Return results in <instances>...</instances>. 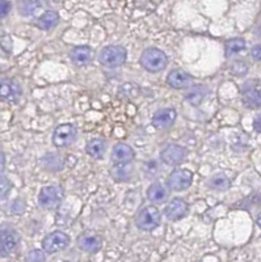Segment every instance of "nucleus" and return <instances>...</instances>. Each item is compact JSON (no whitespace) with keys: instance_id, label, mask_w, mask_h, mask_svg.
Instances as JSON below:
<instances>
[{"instance_id":"f257e3e1","label":"nucleus","mask_w":261,"mask_h":262,"mask_svg":"<svg viewBox=\"0 0 261 262\" xmlns=\"http://www.w3.org/2000/svg\"><path fill=\"white\" fill-rule=\"evenodd\" d=\"M140 64L146 71L156 74L166 69L168 64V58L164 51L156 48H150L146 49L140 55Z\"/></svg>"},{"instance_id":"f03ea898","label":"nucleus","mask_w":261,"mask_h":262,"mask_svg":"<svg viewBox=\"0 0 261 262\" xmlns=\"http://www.w3.org/2000/svg\"><path fill=\"white\" fill-rule=\"evenodd\" d=\"M128 59V51L124 46L110 45L104 48L98 54V62L107 69H117L125 64Z\"/></svg>"},{"instance_id":"7ed1b4c3","label":"nucleus","mask_w":261,"mask_h":262,"mask_svg":"<svg viewBox=\"0 0 261 262\" xmlns=\"http://www.w3.org/2000/svg\"><path fill=\"white\" fill-rule=\"evenodd\" d=\"M160 224V212L155 206H146L138 212L135 226L142 231H154Z\"/></svg>"},{"instance_id":"20e7f679","label":"nucleus","mask_w":261,"mask_h":262,"mask_svg":"<svg viewBox=\"0 0 261 262\" xmlns=\"http://www.w3.org/2000/svg\"><path fill=\"white\" fill-rule=\"evenodd\" d=\"M70 243H71V240H70V236L67 233L55 231V232L49 233L42 240V249H44L45 253L54 254L65 250L66 248L69 247Z\"/></svg>"},{"instance_id":"39448f33","label":"nucleus","mask_w":261,"mask_h":262,"mask_svg":"<svg viewBox=\"0 0 261 262\" xmlns=\"http://www.w3.org/2000/svg\"><path fill=\"white\" fill-rule=\"evenodd\" d=\"M63 191L59 186H45L38 194V205L41 209L54 210L62 202Z\"/></svg>"},{"instance_id":"423d86ee","label":"nucleus","mask_w":261,"mask_h":262,"mask_svg":"<svg viewBox=\"0 0 261 262\" xmlns=\"http://www.w3.org/2000/svg\"><path fill=\"white\" fill-rule=\"evenodd\" d=\"M77 134V130L71 123L59 125L53 133V144L56 148H66L71 146Z\"/></svg>"},{"instance_id":"0eeeda50","label":"nucleus","mask_w":261,"mask_h":262,"mask_svg":"<svg viewBox=\"0 0 261 262\" xmlns=\"http://www.w3.org/2000/svg\"><path fill=\"white\" fill-rule=\"evenodd\" d=\"M23 90L17 80L6 78L0 80V100L9 104H15L20 100Z\"/></svg>"},{"instance_id":"6e6552de","label":"nucleus","mask_w":261,"mask_h":262,"mask_svg":"<svg viewBox=\"0 0 261 262\" xmlns=\"http://www.w3.org/2000/svg\"><path fill=\"white\" fill-rule=\"evenodd\" d=\"M20 235L12 228L0 229V257H8L17 249Z\"/></svg>"},{"instance_id":"1a4fd4ad","label":"nucleus","mask_w":261,"mask_h":262,"mask_svg":"<svg viewBox=\"0 0 261 262\" xmlns=\"http://www.w3.org/2000/svg\"><path fill=\"white\" fill-rule=\"evenodd\" d=\"M168 188L173 191H184L193 184V173L188 169H176L168 177Z\"/></svg>"},{"instance_id":"9d476101","label":"nucleus","mask_w":261,"mask_h":262,"mask_svg":"<svg viewBox=\"0 0 261 262\" xmlns=\"http://www.w3.org/2000/svg\"><path fill=\"white\" fill-rule=\"evenodd\" d=\"M187 158V149L178 144H169L162 149L160 159L167 165H177Z\"/></svg>"},{"instance_id":"9b49d317","label":"nucleus","mask_w":261,"mask_h":262,"mask_svg":"<svg viewBox=\"0 0 261 262\" xmlns=\"http://www.w3.org/2000/svg\"><path fill=\"white\" fill-rule=\"evenodd\" d=\"M176 118H177V113L172 107H164V109H159L156 113L152 117V125L157 130H167L175 123Z\"/></svg>"},{"instance_id":"f8f14e48","label":"nucleus","mask_w":261,"mask_h":262,"mask_svg":"<svg viewBox=\"0 0 261 262\" xmlns=\"http://www.w3.org/2000/svg\"><path fill=\"white\" fill-rule=\"evenodd\" d=\"M189 206L185 202L183 198H173L164 209V214H166L167 219L171 222H177L188 214Z\"/></svg>"},{"instance_id":"ddd939ff","label":"nucleus","mask_w":261,"mask_h":262,"mask_svg":"<svg viewBox=\"0 0 261 262\" xmlns=\"http://www.w3.org/2000/svg\"><path fill=\"white\" fill-rule=\"evenodd\" d=\"M193 78L192 75L188 74L184 70H173L167 76V84L173 90H184L192 85Z\"/></svg>"},{"instance_id":"4468645a","label":"nucleus","mask_w":261,"mask_h":262,"mask_svg":"<svg viewBox=\"0 0 261 262\" xmlns=\"http://www.w3.org/2000/svg\"><path fill=\"white\" fill-rule=\"evenodd\" d=\"M77 247L86 253H97L103 247V240L100 236L93 235V233H83L77 237Z\"/></svg>"},{"instance_id":"2eb2a0df","label":"nucleus","mask_w":261,"mask_h":262,"mask_svg":"<svg viewBox=\"0 0 261 262\" xmlns=\"http://www.w3.org/2000/svg\"><path fill=\"white\" fill-rule=\"evenodd\" d=\"M135 158V152L130 146L117 143L112 149V161L114 164H129Z\"/></svg>"},{"instance_id":"dca6fc26","label":"nucleus","mask_w":261,"mask_h":262,"mask_svg":"<svg viewBox=\"0 0 261 262\" xmlns=\"http://www.w3.org/2000/svg\"><path fill=\"white\" fill-rule=\"evenodd\" d=\"M70 59L77 67H84L88 64L93 58L92 49L88 46H76V48L71 49L70 51Z\"/></svg>"},{"instance_id":"f3484780","label":"nucleus","mask_w":261,"mask_h":262,"mask_svg":"<svg viewBox=\"0 0 261 262\" xmlns=\"http://www.w3.org/2000/svg\"><path fill=\"white\" fill-rule=\"evenodd\" d=\"M169 191L168 189L164 186L160 182H154L147 190V198L151 203L154 205H160V203H164L167 200H168Z\"/></svg>"},{"instance_id":"a211bd4d","label":"nucleus","mask_w":261,"mask_h":262,"mask_svg":"<svg viewBox=\"0 0 261 262\" xmlns=\"http://www.w3.org/2000/svg\"><path fill=\"white\" fill-rule=\"evenodd\" d=\"M135 168L133 167V164H114L110 169V174L117 181H130L131 177L134 176Z\"/></svg>"},{"instance_id":"6ab92c4d","label":"nucleus","mask_w":261,"mask_h":262,"mask_svg":"<svg viewBox=\"0 0 261 262\" xmlns=\"http://www.w3.org/2000/svg\"><path fill=\"white\" fill-rule=\"evenodd\" d=\"M243 102L247 107L257 109L261 106V88L249 86L243 92Z\"/></svg>"},{"instance_id":"aec40b11","label":"nucleus","mask_w":261,"mask_h":262,"mask_svg":"<svg viewBox=\"0 0 261 262\" xmlns=\"http://www.w3.org/2000/svg\"><path fill=\"white\" fill-rule=\"evenodd\" d=\"M86 151L92 159L100 160V159L104 158L105 155V151H107V143H105V140L101 139V138H95V139L89 140L88 144H87Z\"/></svg>"},{"instance_id":"412c9836","label":"nucleus","mask_w":261,"mask_h":262,"mask_svg":"<svg viewBox=\"0 0 261 262\" xmlns=\"http://www.w3.org/2000/svg\"><path fill=\"white\" fill-rule=\"evenodd\" d=\"M208 186L211 190L226 191L229 190L230 186H231V180L226 176L225 173H218V174H214V176L209 180Z\"/></svg>"},{"instance_id":"4be33fe9","label":"nucleus","mask_w":261,"mask_h":262,"mask_svg":"<svg viewBox=\"0 0 261 262\" xmlns=\"http://www.w3.org/2000/svg\"><path fill=\"white\" fill-rule=\"evenodd\" d=\"M206 93H208V90H206V86L204 85H194L192 86L189 91L185 95V98H187V101L189 102L190 105L193 106H197V105L201 104V101L205 98Z\"/></svg>"},{"instance_id":"5701e85b","label":"nucleus","mask_w":261,"mask_h":262,"mask_svg":"<svg viewBox=\"0 0 261 262\" xmlns=\"http://www.w3.org/2000/svg\"><path fill=\"white\" fill-rule=\"evenodd\" d=\"M59 23V15L54 11H48L42 13L38 18V27L42 30H51Z\"/></svg>"},{"instance_id":"b1692460","label":"nucleus","mask_w":261,"mask_h":262,"mask_svg":"<svg viewBox=\"0 0 261 262\" xmlns=\"http://www.w3.org/2000/svg\"><path fill=\"white\" fill-rule=\"evenodd\" d=\"M246 49V41L242 38H232L226 42L225 54L227 58H231Z\"/></svg>"},{"instance_id":"393cba45","label":"nucleus","mask_w":261,"mask_h":262,"mask_svg":"<svg viewBox=\"0 0 261 262\" xmlns=\"http://www.w3.org/2000/svg\"><path fill=\"white\" fill-rule=\"evenodd\" d=\"M41 2H23L20 3V15L23 16H32L37 12L41 7Z\"/></svg>"},{"instance_id":"a878e982","label":"nucleus","mask_w":261,"mask_h":262,"mask_svg":"<svg viewBox=\"0 0 261 262\" xmlns=\"http://www.w3.org/2000/svg\"><path fill=\"white\" fill-rule=\"evenodd\" d=\"M11 188H12L11 181L7 177L0 176V200H3V198H6L8 195L9 191H11Z\"/></svg>"},{"instance_id":"bb28decb","label":"nucleus","mask_w":261,"mask_h":262,"mask_svg":"<svg viewBox=\"0 0 261 262\" xmlns=\"http://www.w3.org/2000/svg\"><path fill=\"white\" fill-rule=\"evenodd\" d=\"M25 262H45V254L44 252L38 249H34L28 253L25 257Z\"/></svg>"},{"instance_id":"cd10ccee","label":"nucleus","mask_w":261,"mask_h":262,"mask_svg":"<svg viewBox=\"0 0 261 262\" xmlns=\"http://www.w3.org/2000/svg\"><path fill=\"white\" fill-rule=\"evenodd\" d=\"M24 210L25 203L20 200H16L15 202H12V205H11V211H12L13 214H23Z\"/></svg>"},{"instance_id":"c85d7f7f","label":"nucleus","mask_w":261,"mask_h":262,"mask_svg":"<svg viewBox=\"0 0 261 262\" xmlns=\"http://www.w3.org/2000/svg\"><path fill=\"white\" fill-rule=\"evenodd\" d=\"M11 7L12 4L9 3V2H6V0H0V18L6 17L7 15L11 11Z\"/></svg>"},{"instance_id":"c756f323","label":"nucleus","mask_w":261,"mask_h":262,"mask_svg":"<svg viewBox=\"0 0 261 262\" xmlns=\"http://www.w3.org/2000/svg\"><path fill=\"white\" fill-rule=\"evenodd\" d=\"M251 57L255 60H261V45L253 46L251 50Z\"/></svg>"},{"instance_id":"7c9ffc66","label":"nucleus","mask_w":261,"mask_h":262,"mask_svg":"<svg viewBox=\"0 0 261 262\" xmlns=\"http://www.w3.org/2000/svg\"><path fill=\"white\" fill-rule=\"evenodd\" d=\"M4 169H6V156L0 151V174L4 172Z\"/></svg>"},{"instance_id":"2f4dec72","label":"nucleus","mask_w":261,"mask_h":262,"mask_svg":"<svg viewBox=\"0 0 261 262\" xmlns=\"http://www.w3.org/2000/svg\"><path fill=\"white\" fill-rule=\"evenodd\" d=\"M253 128H255L257 133H261V116H258L257 118L253 121Z\"/></svg>"},{"instance_id":"473e14b6","label":"nucleus","mask_w":261,"mask_h":262,"mask_svg":"<svg viewBox=\"0 0 261 262\" xmlns=\"http://www.w3.org/2000/svg\"><path fill=\"white\" fill-rule=\"evenodd\" d=\"M256 223H257V226L261 228V212L257 215V217H256Z\"/></svg>"}]
</instances>
